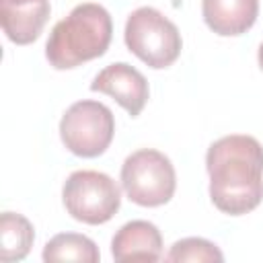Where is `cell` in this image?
<instances>
[{"instance_id":"6da1fadb","label":"cell","mask_w":263,"mask_h":263,"mask_svg":"<svg viewBox=\"0 0 263 263\" xmlns=\"http://www.w3.org/2000/svg\"><path fill=\"white\" fill-rule=\"evenodd\" d=\"M212 203L228 216L253 212L263 201V146L257 138L232 134L205 154Z\"/></svg>"},{"instance_id":"7a4b0ae2","label":"cell","mask_w":263,"mask_h":263,"mask_svg":"<svg viewBox=\"0 0 263 263\" xmlns=\"http://www.w3.org/2000/svg\"><path fill=\"white\" fill-rule=\"evenodd\" d=\"M113 37V21L105 6L82 2L58 21L45 43V58L55 70H70L101 58Z\"/></svg>"},{"instance_id":"3957f363","label":"cell","mask_w":263,"mask_h":263,"mask_svg":"<svg viewBox=\"0 0 263 263\" xmlns=\"http://www.w3.org/2000/svg\"><path fill=\"white\" fill-rule=\"evenodd\" d=\"M123 37L127 49L154 70L173 66L183 49L177 25L152 6H140L127 16Z\"/></svg>"},{"instance_id":"277c9868","label":"cell","mask_w":263,"mask_h":263,"mask_svg":"<svg viewBox=\"0 0 263 263\" xmlns=\"http://www.w3.org/2000/svg\"><path fill=\"white\" fill-rule=\"evenodd\" d=\"M121 187L129 201L142 208L164 205L171 201L177 189L175 166L171 158L158 150H136L123 160Z\"/></svg>"},{"instance_id":"5b68a950","label":"cell","mask_w":263,"mask_h":263,"mask_svg":"<svg viewBox=\"0 0 263 263\" xmlns=\"http://www.w3.org/2000/svg\"><path fill=\"white\" fill-rule=\"evenodd\" d=\"M66 212L84 224L97 226L109 222L119 205L121 193L117 183L99 171H74L62 189Z\"/></svg>"},{"instance_id":"8992f818","label":"cell","mask_w":263,"mask_h":263,"mask_svg":"<svg viewBox=\"0 0 263 263\" xmlns=\"http://www.w3.org/2000/svg\"><path fill=\"white\" fill-rule=\"evenodd\" d=\"M115 134V119L107 105L99 101L72 103L60 121V138L64 146L82 158L101 156Z\"/></svg>"},{"instance_id":"52a82bcc","label":"cell","mask_w":263,"mask_h":263,"mask_svg":"<svg viewBox=\"0 0 263 263\" xmlns=\"http://www.w3.org/2000/svg\"><path fill=\"white\" fill-rule=\"evenodd\" d=\"M90 90L113 97L132 117L142 113L150 95L144 74L125 62H115L103 68L90 82Z\"/></svg>"},{"instance_id":"ba28073f","label":"cell","mask_w":263,"mask_h":263,"mask_svg":"<svg viewBox=\"0 0 263 263\" xmlns=\"http://www.w3.org/2000/svg\"><path fill=\"white\" fill-rule=\"evenodd\" d=\"M49 12V0H0L2 31L16 45H29L39 39Z\"/></svg>"},{"instance_id":"9c48e42d","label":"cell","mask_w":263,"mask_h":263,"mask_svg":"<svg viewBox=\"0 0 263 263\" xmlns=\"http://www.w3.org/2000/svg\"><path fill=\"white\" fill-rule=\"evenodd\" d=\"M111 255L115 261H158L162 257L160 230L148 220H132L123 224L113 240Z\"/></svg>"},{"instance_id":"30bf717a","label":"cell","mask_w":263,"mask_h":263,"mask_svg":"<svg viewBox=\"0 0 263 263\" xmlns=\"http://www.w3.org/2000/svg\"><path fill=\"white\" fill-rule=\"evenodd\" d=\"M205 25L220 37L247 33L259 16V0H201Z\"/></svg>"},{"instance_id":"8fae6325","label":"cell","mask_w":263,"mask_h":263,"mask_svg":"<svg viewBox=\"0 0 263 263\" xmlns=\"http://www.w3.org/2000/svg\"><path fill=\"white\" fill-rule=\"evenodd\" d=\"M35 240L33 224L14 212H4L0 216V261L12 263L23 261Z\"/></svg>"},{"instance_id":"7c38bea8","label":"cell","mask_w":263,"mask_h":263,"mask_svg":"<svg viewBox=\"0 0 263 263\" xmlns=\"http://www.w3.org/2000/svg\"><path fill=\"white\" fill-rule=\"evenodd\" d=\"M101 255L95 245L84 234L78 232H62L47 240L43 247V261L55 263V261H76V263H99Z\"/></svg>"},{"instance_id":"4fadbf2b","label":"cell","mask_w":263,"mask_h":263,"mask_svg":"<svg viewBox=\"0 0 263 263\" xmlns=\"http://www.w3.org/2000/svg\"><path fill=\"white\" fill-rule=\"evenodd\" d=\"M166 261H177V263H183V261H193V263H210V261H224V255L222 251L205 240V238H199V236H189V238H181L177 240L173 247H171V253L166 255Z\"/></svg>"},{"instance_id":"5bb4252c","label":"cell","mask_w":263,"mask_h":263,"mask_svg":"<svg viewBox=\"0 0 263 263\" xmlns=\"http://www.w3.org/2000/svg\"><path fill=\"white\" fill-rule=\"evenodd\" d=\"M257 60H259V66H261V70H263V43L259 45V53H257Z\"/></svg>"}]
</instances>
